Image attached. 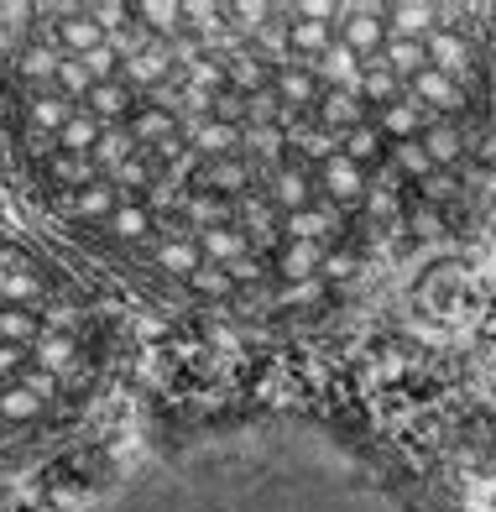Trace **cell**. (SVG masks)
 Instances as JSON below:
<instances>
[{"label": "cell", "instance_id": "cell-1", "mask_svg": "<svg viewBox=\"0 0 496 512\" xmlns=\"http://www.w3.org/2000/svg\"><path fill=\"white\" fill-rule=\"evenodd\" d=\"M94 377L89 314L68 298L63 277L27 246L0 236V445H11L6 398L32 387L58 413L84 398Z\"/></svg>", "mask_w": 496, "mask_h": 512}, {"label": "cell", "instance_id": "cell-2", "mask_svg": "<svg viewBox=\"0 0 496 512\" xmlns=\"http://www.w3.org/2000/svg\"><path fill=\"white\" fill-rule=\"evenodd\" d=\"M340 42L356 58H376L387 48V27H382V6H340V21H335Z\"/></svg>", "mask_w": 496, "mask_h": 512}, {"label": "cell", "instance_id": "cell-3", "mask_svg": "<svg viewBox=\"0 0 496 512\" xmlns=\"http://www.w3.org/2000/svg\"><path fill=\"white\" fill-rule=\"evenodd\" d=\"M408 100H413L418 110H429V115H455V110L465 105V84L444 79L439 68H423V74L408 79Z\"/></svg>", "mask_w": 496, "mask_h": 512}, {"label": "cell", "instance_id": "cell-4", "mask_svg": "<svg viewBox=\"0 0 496 512\" xmlns=\"http://www.w3.org/2000/svg\"><path fill=\"white\" fill-rule=\"evenodd\" d=\"M423 53H429V68H439L444 79L465 84V74H470V48H465V37H460L455 27H434L429 37H423Z\"/></svg>", "mask_w": 496, "mask_h": 512}, {"label": "cell", "instance_id": "cell-5", "mask_svg": "<svg viewBox=\"0 0 496 512\" xmlns=\"http://www.w3.org/2000/svg\"><path fill=\"white\" fill-rule=\"evenodd\" d=\"M418 147L429 152V162H434L439 173H450V168H460V162H465V136H460L455 121H429V126H423V136H418Z\"/></svg>", "mask_w": 496, "mask_h": 512}, {"label": "cell", "instance_id": "cell-6", "mask_svg": "<svg viewBox=\"0 0 496 512\" xmlns=\"http://www.w3.org/2000/svg\"><path fill=\"white\" fill-rule=\"evenodd\" d=\"M361 100H366V110H387V105H397V100H408V84L392 74V68L382 63V53L376 58H366V74H361Z\"/></svg>", "mask_w": 496, "mask_h": 512}, {"label": "cell", "instance_id": "cell-7", "mask_svg": "<svg viewBox=\"0 0 496 512\" xmlns=\"http://www.w3.org/2000/svg\"><path fill=\"white\" fill-rule=\"evenodd\" d=\"M434 21H439V11L434 6H382V27H387V37L392 42H423L434 32Z\"/></svg>", "mask_w": 496, "mask_h": 512}, {"label": "cell", "instance_id": "cell-8", "mask_svg": "<svg viewBox=\"0 0 496 512\" xmlns=\"http://www.w3.org/2000/svg\"><path fill=\"white\" fill-rule=\"evenodd\" d=\"M423 126H429V110H418L413 100H397L387 110H376V131H382L387 142H418Z\"/></svg>", "mask_w": 496, "mask_h": 512}, {"label": "cell", "instance_id": "cell-9", "mask_svg": "<svg viewBox=\"0 0 496 512\" xmlns=\"http://www.w3.org/2000/svg\"><path fill=\"white\" fill-rule=\"evenodd\" d=\"M340 152L356 162V168H371L376 157H387V136L376 131V121H366V126H356V131L340 136Z\"/></svg>", "mask_w": 496, "mask_h": 512}, {"label": "cell", "instance_id": "cell-10", "mask_svg": "<svg viewBox=\"0 0 496 512\" xmlns=\"http://www.w3.org/2000/svg\"><path fill=\"white\" fill-rule=\"evenodd\" d=\"M382 63L392 68L397 79H413V74H423V68H429V53H423V42H392L387 37V48H382Z\"/></svg>", "mask_w": 496, "mask_h": 512}, {"label": "cell", "instance_id": "cell-11", "mask_svg": "<svg viewBox=\"0 0 496 512\" xmlns=\"http://www.w3.org/2000/svg\"><path fill=\"white\" fill-rule=\"evenodd\" d=\"M387 162H392L397 173H408V178H418V183H423V178L434 173V162H429V152H423L418 142H392V147H387Z\"/></svg>", "mask_w": 496, "mask_h": 512}, {"label": "cell", "instance_id": "cell-12", "mask_svg": "<svg viewBox=\"0 0 496 512\" xmlns=\"http://www.w3.org/2000/svg\"><path fill=\"white\" fill-rule=\"evenodd\" d=\"M460 194V183H455V173H429V178H423V199H429V204H444V199H455Z\"/></svg>", "mask_w": 496, "mask_h": 512}, {"label": "cell", "instance_id": "cell-13", "mask_svg": "<svg viewBox=\"0 0 496 512\" xmlns=\"http://www.w3.org/2000/svg\"><path fill=\"white\" fill-rule=\"evenodd\" d=\"M366 215H376V220L397 215V194L392 189H366Z\"/></svg>", "mask_w": 496, "mask_h": 512}, {"label": "cell", "instance_id": "cell-14", "mask_svg": "<svg viewBox=\"0 0 496 512\" xmlns=\"http://www.w3.org/2000/svg\"><path fill=\"white\" fill-rule=\"evenodd\" d=\"M418 230H423V236H439V215H434V209H418Z\"/></svg>", "mask_w": 496, "mask_h": 512}]
</instances>
